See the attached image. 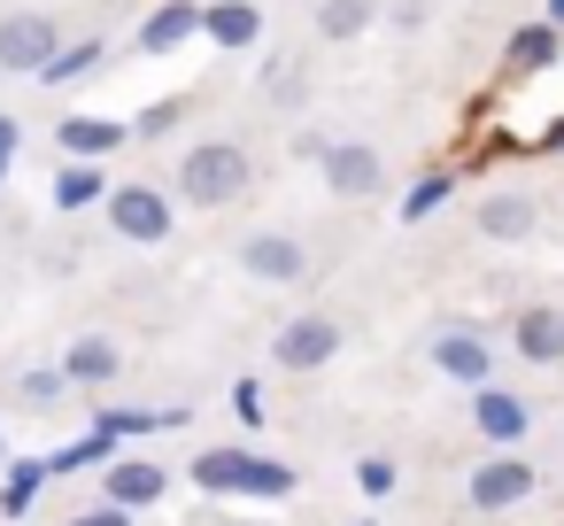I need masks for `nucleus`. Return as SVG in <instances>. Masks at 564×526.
<instances>
[{"label": "nucleus", "instance_id": "obj_1", "mask_svg": "<svg viewBox=\"0 0 564 526\" xmlns=\"http://www.w3.org/2000/svg\"><path fill=\"white\" fill-rule=\"evenodd\" d=\"M248 179H256V163H248L240 140H202V148L178 155V194L194 210H232L248 194Z\"/></svg>", "mask_w": 564, "mask_h": 526}, {"label": "nucleus", "instance_id": "obj_4", "mask_svg": "<svg viewBox=\"0 0 564 526\" xmlns=\"http://www.w3.org/2000/svg\"><path fill=\"white\" fill-rule=\"evenodd\" d=\"M525 495H533V464H525L518 449H495V457L471 464V480H464V503L487 511V518H495V511H518Z\"/></svg>", "mask_w": 564, "mask_h": 526}, {"label": "nucleus", "instance_id": "obj_21", "mask_svg": "<svg viewBox=\"0 0 564 526\" xmlns=\"http://www.w3.org/2000/svg\"><path fill=\"white\" fill-rule=\"evenodd\" d=\"M109 457H117V433L94 426L86 441H70V449H55V457H40V464H47V472H101Z\"/></svg>", "mask_w": 564, "mask_h": 526}, {"label": "nucleus", "instance_id": "obj_23", "mask_svg": "<svg viewBox=\"0 0 564 526\" xmlns=\"http://www.w3.org/2000/svg\"><path fill=\"white\" fill-rule=\"evenodd\" d=\"M94 63H101V40H78V47H55L32 78H40V86H70V78H86Z\"/></svg>", "mask_w": 564, "mask_h": 526}, {"label": "nucleus", "instance_id": "obj_7", "mask_svg": "<svg viewBox=\"0 0 564 526\" xmlns=\"http://www.w3.org/2000/svg\"><path fill=\"white\" fill-rule=\"evenodd\" d=\"M433 372L456 379V387H487V379H495V348H487V333H479L471 318H456V325L433 341Z\"/></svg>", "mask_w": 564, "mask_h": 526}, {"label": "nucleus", "instance_id": "obj_2", "mask_svg": "<svg viewBox=\"0 0 564 526\" xmlns=\"http://www.w3.org/2000/svg\"><path fill=\"white\" fill-rule=\"evenodd\" d=\"M194 487L279 503V495H294V464H279V457H248V449H202V457H194Z\"/></svg>", "mask_w": 564, "mask_h": 526}, {"label": "nucleus", "instance_id": "obj_16", "mask_svg": "<svg viewBox=\"0 0 564 526\" xmlns=\"http://www.w3.org/2000/svg\"><path fill=\"white\" fill-rule=\"evenodd\" d=\"M55 140H63V155H70V163H101V155H117L132 132H124L117 117H63V125H55Z\"/></svg>", "mask_w": 564, "mask_h": 526}, {"label": "nucleus", "instance_id": "obj_27", "mask_svg": "<svg viewBox=\"0 0 564 526\" xmlns=\"http://www.w3.org/2000/svg\"><path fill=\"white\" fill-rule=\"evenodd\" d=\"M394 480H402V472H394L387 457H364V464H356V487H364V495H394Z\"/></svg>", "mask_w": 564, "mask_h": 526}, {"label": "nucleus", "instance_id": "obj_25", "mask_svg": "<svg viewBox=\"0 0 564 526\" xmlns=\"http://www.w3.org/2000/svg\"><path fill=\"white\" fill-rule=\"evenodd\" d=\"M94 426L101 433H163V426H178V410H101Z\"/></svg>", "mask_w": 564, "mask_h": 526}, {"label": "nucleus", "instance_id": "obj_10", "mask_svg": "<svg viewBox=\"0 0 564 526\" xmlns=\"http://www.w3.org/2000/svg\"><path fill=\"white\" fill-rule=\"evenodd\" d=\"M163 487H171V472L155 457H109L101 464V503H117V511H148V503H163Z\"/></svg>", "mask_w": 564, "mask_h": 526}, {"label": "nucleus", "instance_id": "obj_14", "mask_svg": "<svg viewBox=\"0 0 564 526\" xmlns=\"http://www.w3.org/2000/svg\"><path fill=\"white\" fill-rule=\"evenodd\" d=\"M70 387H101V379H117L124 372V348L109 341V333H78L70 348H63V364H55Z\"/></svg>", "mask_w": 564, "mask_h": 526}, {"label": "nucleus", "instance_id": "obj_26", "mask_svg": "<svg viewBox=\"0 0 564 526\" xmlns=\"http://www.w3.org/2000/svg\"><path fill=\"white\" fill-rule=\"evenodd\" d=\"M17 395H24V410H55V402L70 395V379H63V372H24Z\"/></svg>", "mask_w": 564, "mask_h": 526}, {"label": "nucleus", "instance_id": "obj_32", "mask_svg": "<svg viewBox=\"0 0 564 526\" xmlns=\"http://www.w3.org/2000/svg\"><path fill=\"white\" fill-rule=\"evenodd\" d=\"M549 148H564V117H556V125H549Z\"/></svg>", "mask_w": 564, "mask_h": 526}, {"label": "nucleus", "instance_id": "obj_5", "mask_svg": "<svg viewBox=\"0 0 564 526\" xmlns=\"http://www.w3.org/2000/svg\"><path fill=\"white\" fill-rule=\"evenodd\" d=\"M317 171H325V194H340V202H371V194H387V163H379L364 140H333V148H317Z\"/></svg>", "mask_w": 564, "mask_h": 526}, {"label": "nucleus", "instance_id": "obj_8", "mask_svg": "<svg viewBox=\"0 0 564 526\" xmlns=\"http://www.w3.org/2000/svg\"><path fill=\"white\" fill-rule=\"evenodd\" d=\"M240 271L263 279V287H294V279H310V248L294 233H248L240 240Z\"/></svg>", "mask_w": 564, "mask_h": 526}, {"label": "nucleus", "instance_id": "obj_28", "mask_svg": "<svg viewBox=\"0 0 564 526\" xmlns=\"http://www.w3.org/2000/svg\"><path fill=\"white\" fill-rule=\"evenodd\" d=\"M178 117H186V101H155V109H148L140 125H124V132H140V140H155V132H171Z\"/></svg>", "mask_w": 564, "mask_h": 526}, {"label": "nucleus", "instance_id": "obj_17", "mask_svg": "<svg viewBox=\"0 0 564 526\" xmlns=\"http://www.w3.org/2000/svg\"><path fill=\"white\" fill-rule=\"evenodd\" d=\"M202 32V0H163V9L140 24V55H171Z\"/></svg>", "mask_w": 564, "mask_h": 526}, {"label": "nucleus", "instance_id": "obj_31", "mask_svg": "<svg viewBox=\"0 0 564 526\" xmlns=\"http://www.w3.org/2000/svg\"><path fill=\"white\" fill-rule=\"evenodd\" d=\"M9 155H17V125H9V117H0V163H9Z\"/></svg>", "mask_w": 564, "mask_h": 526}, {"label": "nucleus", "instance_id": "obj_13", "mask_svg": "<svg viewBox=\"0 0 564 526\" xmlns=\"http://www.w3.org/2000/svg\"><path fill=\"white\" fill-rule=\"evenodd\" d=\"M471 225H479L487 240H525V233L541 225V202H533V194H518V186H502V194H479Z\"/></svg>", "mask_w": 564, "mask_h": 526}, {"label": "nucleus", "instance_id": "obj_12", "mask_svg": "<svg viewBox=\"0 0 564 526\" xmlns=\"http://www.w3.org/2000/svg\"><path fill=\"white\" fill-rule=\"evenodd\" d=\"M510 348H518L525 364H564V310H556V302L518 310V318H510Z\"/></svg>", "mask_w": 564, "mask_h": 526}, {"label": "nucleus", "instance_id": "obj_3", "mask_svg": "<svg viewBox=\"0 0 564 526\" xmlns=\"http://www.w3.org/2000/svg\"><path fill=\"white\" fill-rule=\"evenodd\" d=\"M333 356H340V325H333L325 310L286 318V325H279V341H271V364H279V372H325Z\"/></svg>", "mask_w": 564, "mask_h": 526}, {"label": "nucleus", "instance_id": "obj_20", "mask_svg": "<svg viewBox=\"0 0 564 526\" xmlns=\"http://www.w3.org/2000/svg\"><path fill=\"white\" fill-rule=\"evenodd\" d=\"M101 194H109L101 163H63V171H55V210H70V217H78V210H94Z\"/></svg>", "mask_w": 564, "mask_h": 526}, {"label": "nucleus", "instance_id": "obj_18", "mask_svg": "<svg viewBox=\"0 0 564 526\" xmlns=\"http://www.w3.org/2000/svg\"><path fill=\"white\" fill-rule=\"evenodd\" d=\"M40 487H47V464L40 457H17V464H0V518H32V503H40Z\"/></svg>", "mask_w": 564, "mask_h": 526}, {"label": "nucleus", "instance_id": "obj_22", "mask_svg": "<svg viewBox=\"0 0 564 526\" xmlns=\"http://www.w3.org/2000/svg\"><path fill=\"white\" fill-rule=\"evenodd\" d=\"M371 0H325V9H317V40H364L371 32Z\"/></svg>", "mask_w": 564, "mask_h": 526}, {"label": "nucleus", "instance_id": "obj_29", "mask_svg": "<svg viewBox=\"0 0 564 526\" xmlns=\"http://www.w3.org/2000/svg\"><path fill=\"white\" fill-rule=\"evenodd\" d=\"M70 526H132V511H117V503H94V511H78Z\"/></svg>", "mask_w": 564, "mask_h": 526}, {"label": "nucleus", "instance_id": "obj_30", "mask_svg": "<svg viewBox=\"0 0 564 526\" xmlns=\"http://www.w3.org/2000/svg\"><path fill=\"white\" fill-rule=\"evenodd\" d=\"M232 410H240V418H248V426H256V418H263V395H256V379H240V387H232Z\"/></svg>", "mask_w": 564, "mask_h": 526}, {"label": "nucleus", "instance_id": "obj_35", "mask_svg": "<svg viewBox=\"0 0 564 526\" xmlns=\"http://www.w3.org/2000/svg\"><path fill=\"white\" fill-rule=\"evenodd\" d=\"M232 526H248V518H232Z\"/></svg>", "mask_w": 564, "mask_h": 526}, {"label": "nucleus", "instance_id": "obj_19", "mask_svg": "<svg viewBox=\"0 0 564 526\" xmlns=\"http://www.w3.org/2000/svg\"><path fill=\"white\" fill-rule=\"evenodd\" d=\"M556 55H564L556 24H518V32H510V55H502V63H510L518 78H541V71H549Z\"/></svg>", "mask_w": 564, "mask_h": 526}, {"label": "nucleus", "instance_id": "obj_9", "mask_svg": "<svg viewBox=\"0 0 564 526\" xmlns=\"http://www.w3.org/2000/svg\"><path fill=\"white\" fill-rule=\"evenodd\" d=\"M55 47H63V40H55V24H47L40 9H24V17H0V78H17V71L32 78V71H40Z\"/></svg>", "mask_w": 564, "mask_h": 526}, {"label": "nucleus", "instance_id": "obj_6", "mask_svg": "<svg viewBox=\"0 0 564 526\" xmlns=\"http://www.w3.org/2000/svg\"><path fill=\"white\" fill-rule=\"evenodd\" d=\"M101 202H109V225H117L124 240H140V248L171 240V202H163L155 186H140V179H132V186H109Z\"/></svg>", "mask_w": 564, "mask_h": 526}, {"label": "nucleus", "instance_id": "obj_34", "mask_svg": "<svg viewBox=\"0 0 564 526\" xmlns=\"http://www.w3.org/2000/svg\"><path fill=\"white\" fill-rule=\"evenodd\" d=\"M0 464H9V449H0Z\"/></svg>", "mask_w": 564, "mask_h": 526}, {"label": "nucleus", "instance_id": "obj_33", "mask_svg": "<svg viewBox=\"0 0 564 526\" xmlns=\"http://www.w3.org/2000/svg\"><path fill=\"white\" fill-rule=\"evenodd\" d=\"M549 24H564V0H549Z\"/></svg>", "mask_w": 564, "mask_h": 526}, {"label": "nucleus", "instance_id": "obj_11", "mask_svg": "<svg viewBox=\"0 0 564 526\" xmlns=\"http://www.w3.org/2000/svg\"><path fill=\"white\" fill-rule=\"evenodd\" d=\"M525 426H533V410H525L510 387H495V379H487V387H471V433H479V441L518 449V441H525Z\"/></svg>", "mask_w": 564, "mask_h": 526}, {"label": "nucleus", "instance_id": "obj_24", "mask_svg": "<svg viewBox=\"0 0 564 526\" xmlns=\"http://www.w3.org/2000/svg\"><path fill=\"white\" fill-rule=\"evenodd\" d=\"M448 194H456V179H448V171H425V179H417V186L402 194V217L417 225V217H433V210H441Z\"/></svg>", "mask_w": 564, "mask_h": 526}, {"label": "nucleus", "instance_id": "obj_15", "mask_svg": "<svg viewBox=\"0 0 564 526\" xmlns=\"http://www.w3.org/2000/svg\"><path fill=\"white\" fill-rule=\"evenodd\" d=\"M202 32H209L225 55H240V47L263 40V9H256V0H202Z\"/></svg>", "mask_w": 564, "mask_h": 526}]
</instances>
